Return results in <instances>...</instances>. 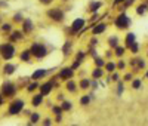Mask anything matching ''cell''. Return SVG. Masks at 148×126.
<instances>
[{"label":"cell","mask_w":148,"mask_h":126,"mask_svg":"<svg viewBox=\"0 0 148 126\" xmlns=\"http://www.w3.org/2000/svg\"><path fill=\"white\" fill-rule=\"evenodd\" d=\"M127 65H129L132 70H135V71H141V70H144V68L147 67L145 61H144L142 58H139V56H135V58H132V59L127 62Z\"/></svg>","instance_id":"obj_20"},{"label":"cell","mask_w":148,"mask_h":126,"mask_svg":"<svg viewBox=\"0 0 148 126\" xmlns=\"http://www.w3.org/2000/svg\"><path fill=\"white\" fill-rule=\"evenodd\" d=\"M121 79L125 80V82H132V79H133V71H125L123 73V76H121Z\"/></svg>","instance_id":"obj_40"},{"label":"cell","mask_w":148,"mask_h":126,"mask_svg":"<svg viewBox=\"0 0 148 126\" xmlns=\"http://www.w3.org/2000/svg\"><path fill=\"white\" fill-rule=\"evenodd\" d=\"M67 92H56V95H55V101H56V103H61V101H64L65 98H67V95H65Z\"/></svg>","instance_id":"obj_42"},{"label":"cell","mask_w":148,"mask_h":126,"mask_svg":"<svg viewBox=\"0 0 148 126\" xmlns=\"http://www.w3.org/2000/svg\"><path fill=\"white\" fill-rule=\"evenodd\" d=\"M113 50H114V56H116V58H125V55H126V52H127V49H126L125 45H119V46L114 48Z\"/></svg>","instance_id":"obj_31"},{"label":"cell","mask_w":148,"mask_h":126,"mask_svg":"<svg viewBox=\"0 0 148 126\" xmlns=\"http://www.w3.org/2000/svg\"><path fill=\"white\" fill-rule=\"evenodd\" d=\"M130 87L133 91H139L141 87H142V79H132V82H130Z\"/></svg>","instance_id":"obj_35"},{"label":"cell","mask_w":148,"mask_h":126,"mask_svg":"<svg viewBox=\"0 0 148 126\" xmlns=\"http://www.w3.org/2000/svg\"><path fill=\"white\" fill-rule=\"evenodd\" d=\"M102 8H104V2H102V0H89L88 6H86V12H88L89 15H92V14L99 12Z\"/></svg>","instance_id":"obj_17"},{"label":"cell","mask_w":148,"mask_h":126,"mask_svg":"<svg viewBox=\"0 0 148 126\" xmlns=\"http://www.w3.org/2000/svg\"><path fill=\"white\" fill-rule=\"evenodd\" d=\"M144 76H145V79H148V68L145 70V74H144Z\"/></svg>","instance_id":"obj_51"},{"label":"cell","mask_w":148,"mask_h":126,"mask_svg":"<svg viewBox=\"0 0 148 126\" xmlns=\"http://www.w3.org/2000/svg\"><path fill=\"white\" fill-rule=\"evenodd\" d=\"M126 0H113V8H117V6H121Z\"/></svg>","instance_id":"obj_48"},{"label":"cell","mask_w":148,"mask_h":126,"mask_svg":"<svg viewBox=\"0 0 148 126\" xmlns=\"http://www.w3.org/2000/svg\"><path fill=\"white\" fill-rule=\"evenodd\" d=\"M89 28V22L86 18L79 17V18H74L71 21V24L68 25V30H67V36L73 37V36H79L80 33H83L84 30Z\"/></svg>","instance_id":"obj_3"},{"label":"cell","mask_w":148,"mask_h":126,"mask_svg":"<svg viewBox=\"0 0 148 126\" xmlns=\"http://www.w3.org/2000/svg\"><path fill=\"white\" fill-rule=\"evenodd\" d=\"M88 56H89V55H88V50L80 49V50H77V52L73 55V61H71V64H70V65L77 71V70L83 65V62L86 61V58H88Z\"/></svg>","instance_id":"obj_9"},{"label":"cell","mask_w":148,"mask_h":126,"mask_svg":"<svg viewBox=\"0 0 148 126\" xmlns=\"http://www.w3.org/2000/svg\"><path fill=\"white\" fill-rule=\"evenodd\" d=\"M25 107H27V101L24 98L15 96L6 103V114L8 116H19V114H22Z\"/></svg>","instance_id":"obj_1"},{"label":"cell","mask_w":148,"mask_h":126,"mask_svg":"<svg viewBox=\"0 0 148 126\" xmlns=\"http://www.w3.org/2000/svg\"><path fill=\"white\" fill-rule=\"evenodd\" d=\"M28 48H30V50H31V54H33L36 61H45L49 56V54H51V52H49L47 45H45L42 42H37V40L31 42L28 45Z\"/></svg>","instance_id":"obj_4"},{"label":"cell","mask_w":148,"mask_h":126,"mask_svg":"<svg viewBox=\"0 0 148 126\" xmlns=\"http://www.w3.org/2000/svg\"><path fill=\"white\" fill-rule=\"evenodd\" d=\"M6 103H8V99H6V98L2 95V92H0V108H2V107H3Z\"/></svg>","instance_id":"obj_49"},{"label":"cell","mask_w":148,"mask_h":126,"mask_svg":"<svg viewBox=\"0 0 148 126\" xmlns=\"http://www.w3.org/2000/svg\"><path fill=\"white\" fill-rule=\"evenodd\" d=\"M52 74H55L52 68H36V70H33V73L30 74V77H31V80L43 82V80H46V79L51 77Z\"/></svg>","instance_id":"obj_8"},{"label":"cell","mask_w":148,"mask_h":126,"mask_svg":"<svg viewBox=\"0 0 148 126\" xmlns=\"http://www.w3.org/2000/svg\"><path fill=\"white\" fill-rule=\"evenodd\" d=\"M64 91L70 95H76L80 89H79V82L74 80V79H70V80H65L64 82Z\"/></svg>","instance_id":"obj_18"},{"label":"cell","mask_w":148,"mask_h":126,"mask_svg":"<svg viewBox=\"0 0 148 126\" xmlns=\"http://www.w3.org/2000/svg\"><path fill=\"white\" fill-rule=\"evenodd\" d=\"M39 2H40V5H43V6H49V5H52L53 0H39Z\"/></svg>","instance_id":"obj_50"},{"label":"cell","mask_w":148,"mask_h":126,"mask_svg":"<svg viewBox=\"0 0 148 126\" xmlns=\"http://www.w3.org/2000/svg\"><path fill=\"white\" fill-rule=\"evenodd\" d=\"M147 12H148V3H145V2H141L136 8H135V14H136L138 17L147 15Z\"/></svg>","instance_id":"obj_29"},{"label":"cell","mask_w":148,"mask_h":126,"mask_svg":"<svg viewBox=\"0 0 148 126\" xmlns=\"http://www.w3.org/2000/svg\"><path fill=\"white\" fill-rule=\"evenodd\" d=\"M107 30H108V24L105 21H102V19H99V21L93 22L92 25H89V31H90L92 36H102V34L107 33Z\"/></svg>","instance_id":"obj_11"},{"label":"cell","mask_w":148,"mask_h":126,"mask_svg":"<svg viewBox=\"0 0 148 126\" xmlns=\"http://www.w3.org/2000/svg\"><path fill=\"white\" fill-rule=\"evenodd\" d=\"M55 122L52 120V117H45L42 122H40V125H45V126H49V125H53Z\"/></svg>","instance_id":"obj_44"},{"label":"cell","mask_w":148,"mask_h":126,"mask_svg":"<svg viewBox=\"0 0 148 126\" xmlns=\"http://www.w3.org/2000/svg\"><path fill=\"white\" fill-rule=\"evenodd\" d=\"M39 87H40V82H39V80H30L25 86H24V89H25V92H27L28 95H31V94H34V92L39 91Z\"/></svg>","instance_id":"obj_26"},{"label":"cell","mask_w":148,"mask_h":126,"mask_svg":"<svg viewBox=\"0 0 148 126\" xmlns=\"http://www.w3.org/2000/svg\"><path fill=\"white\" fill-rule=\"evenodd\" d=\"M90 80L89 77H86V76H82V77L77 80L79 82V89L80 92H89L90 91Z\"/></svg>","instance_id":"obj_23"},{"label":"cell","mask_w":148,"mask_h":126,"mask_svg":"<svg viewBox=\"0 0 148 126\" xmlns=\"http://www.w3.org/2000/svg\"><path fill=\"white\" fill-rule=\"evenodd\" d=\"M18 59H19V62H24V64H33V61H36L33 54H31V50H30V48L21 49L18 52Z\"/></svg>","instance_id":"obj_13"},{"label":"cell","mask_w":148,"mask_h":126,"mask_svg":"<svg viewBox=\"0 0 148 126\" xmlns=\"http://www.w3.org/2000/svg\"><path fill=\"white\" fill-rule=\"evenodd\" d=\"M89 45H90V46H98V45H99V40H98V36H92V34H90Z\"/></svg>","instance_id":"obj_43"},{"label":"cell","mask_w":148,"mask_h":126,"mask_svg":"<svg viewBox=\"0 0 148 126\" xmlns=\"http://www.w3.org/2000/svg\"><path fill=\"white\" fill-rule=\"evenodd\" d=\"M42 114H40V113L39 111H36V108L33 110V113H31V114H30V117H28V120L25 122L27 125H39L40 122H42Z\"/></svg>","instance_id":"obj_27"},{"label":"cell","mask_w":148,"mask_h":126,"mask_svg":"<svg viewBox=\"0 0 148 126\" xmlns=\"http://www.w3.org/2000/svg\"><path fill=\"white\" fill-rule=\"evenodd\" d=\"M104 56H105V59H114V58H116V56H114V50L111 49V48H107Z\"/></svg>","instance_id":"obj_41"},{"label":"cell","mask_w":148,"mask_h":126,"mask_svg":"<svg viewBox=\"0 0 148 126\" xmlns=\"http://www.w3.org/2000/svg\"><path fill=\"white\" fill-rule=\"evenodd\" d=\"M125 83H126V82L123 80V79L116 83V95H117V96H121L123 92H125Z\"/></svg>","instance_id":"obj_34"},{"label":"cell","mask_w":148,"mask_h":126,"mask_svg":"<svg viewBox=\"0 0 148 126\" xmlns=\"http://www.w3.org/2000/svg\"><path fill=\"white\" fill-rule=\"evenodd\" d=\"M127 50H129V52H130L132 55H138V54L141 52V48H139V43H138V42H135L133 45H130V48H129Z\"/></svg>","instance_id":"obj_37"},{"label":"cell","mask_w":148,"mask_h":126,"mask_svg":"<svg viewBox=\"0 0 148 126\" xmlns=\"http://www.w3.org/2000/svg\"><path fill=\"white\" fill-rule=\"evenodd\" d=\"M31 113H33V110H30V108L25 107V108H24V111H22V114H24V117H27V119H28Z\"/></svg>","instance_id":"obj_47"},{"label":"cell","mask_w":148,"mask_h":126,"mask_svg":"<svg viewBox=\"0 0 148 126\" xmlns=\"http://www.w3.org/2000/svg\"><path fill=\"white\" fill-rule=\"evenodd\" d=\"M19 28L24 31V34H25V36H30L36 30V24H34V21L31 18H24V21L19 24Z\"/></svg>","instance_id":"obj_15"},{"label":"cell","mask_w":148,"mask_h":126,"mask_svg":"<svg viewBox=\"0 0 148 126\" xmlns=\"http://www.w3.org/2000/svg\"><path fill=\"white\" fill-rule=\"evenodd\" d=\"M2 74L5 77H12V76H15L16 71H18V65L15 64L14 61H5L2 64Z\"/></svg>","instance_id":"obj_12"},{"label":"cell","mask_w":148,"mask_h":126,"mask_svg":"<svg viewBox=\"0 0 148 126\" xmlns=\"http://www.w3.org/2000/svg\"><path fill=\"white\" fill-rule=\"evenodd\" d=\"M105 76H107V71H105L104 67H95V65H93V68L90 70V77H92V79L101 80V79L105 77Z\"/></svg>","instance_id":"obj_24"},{"label":"cell","mask_w":148,"mask_h":126,"mask_svg":"<svg viewBox=\"0 0 148 126\" xmlns=\"http://www.w3.org/2000/svg\"><path fill=\"white\" fill-rule=\"evenodd\" d=\"M61 107H62V110H64V113H70L71 110H73V107H74V104H73V101L71 99H68V98H65L64 101H61Z\"/></svg>","instance_id":"obj_32"},{"label":"cell","mask_w":148,"mask_h":126,"mask_svg":"<svg viewBox=\"0 0 148 126\" xmlns=\"http://www.w3.org/2000/svg\"><path fill=\"white\" fill-rule=\"evenodd\" d=\"M120 42H121V39H120V36H117V34H111V36L107 37V46L111 48V49L117 48L120 45Z\"/></svg>","instance_id":"obj_28"},{"label":"cell","mask_w":148,"mask_h":126,"mask_svg":"<svg viewBox=\"0 0 148 126\" xmlns=\"http://www.w3.org/2000/svg\"><path fill=\"white\" fill-rule=\"evenodd\" d=\"M65 10L62 8H47L46 9V18L51 19L55 24H62L65 21Z\"/></svg>","instance_id":"obj_7"},{"label":"cell","mask_w":148,"mask_h":126,"mask_svg":"<svg viewBox=\"0 0 148 126\" xmlns=\"http://www.w3.org/2000/svg\"><path fill=\"white\" fill-rule=\"evenodd\" d=\"M92 62H93V65L95 67H105V56H101V55H96L95 58H92Z\"/></svg>","instance_id":"obj_33"},{"label":"cell","mask_w":148,"mask_h":126,"mask_svg":"<svg viewBox=\"0 0 148 126\" xmlns=\"http://www.w3.org/2000/svg\"><path fill=\"white\" fill-rule=\"evenodd\" d=\"M45 103H46V98H45L39 91L30 95V105H31V108H39V107H42Z\"/></svg>","instance_id":"obj_14"},{"label":"cell","mask_w":148,"mask_h":126,"mask_svg":"<svg viewBox=\"0 0 148 126\" xmlns=\"http://www.w3.org/2000/svg\"><path fill=\"white\" fill-rule=\"evenodd\" d=\"M105 71H107V74H111V73H114L116 70H117V61H113V59H107V62H105Z\"/></svg>","instance_id":"obj_30"},{"label":"cell","mask_w":148,"mask_h":126,"mask_svg":"<svg viewBox=\"0 0 148 126\" xmlns=\"http://www.w3.org/2000/svg\"><path fill=\"white\" fill-rule=\"evenodd\" d=\"M121 71H119V70H116L114 73H111L110 76H111V80H113V83H117L119 80H121V74H120Z\"/></svg>","instance_id":"obj_39"},{"label":"cell","mask_w":148,"mask_h":126,"mask_svg":"<svg viewBox=\"0 0 148 126\" xmlns=\"http://www.w3.org/2000/svg\"><path fill=\"white\" fill-rule=\"evenodd\" d=\"M135 42H136V34H135L133 31H126V34H125V37H123V45L126 46V49H129L130 48V45H133Z\"/></svg>","instance_id":"obj_25"},{"label":"cell","mask_w":148,"mask_h":126,"mask_svg":"<svg viewBox=\"0 0 148 126\" xmlns=\"http://www.w3.org/2000/svg\"><path fill=\"white\" fill-rule=\"evenodd\" d=\"M93 99H95V94L93 92H84L83 95H80L79 98V104L82 107H89L92 103H93Z\"/></svg>","instance_id":"obj_21"},{"label":"cell","mask_w":148,"mask_h":126,"mask_svg":"<svg viewBox=\"0 0 148 126\" xmlns=\"http://www.w3.org/2000/svg\"><path fill=\"white\" fill-rule=\"evenodd\" d=\"M18 48L15 43H12L9 40L6 42H2L0 43V58H2V61H14L16 56H18Z\"/></svg>","instance_id":"obj_2"},{"label":"cell","mask_w":148,"mask_h":126,"mask_svg":"<svg viewBox=\"0 0 148 126\" xmlns=\"http://www.w3.org/2000/svg\"><path fill=\"white\" fill-rule=\"evenodd\" d=\"M25 37H27V36L24 34V31H22L21 28H14V31L8 36V40L12 42V43H15V45H18V43H21V42L25 40Z\"/></svg>","instance_id":"obj_16"},{"label":"cell","mask_w":148,"mask_h":126,"mask_svg":"<svg viewBox=\"0 0 148 126\" xmlns=\"http://www.w3.org/2000/svg\"><path fill=\"white\" fill-rule=\"evenodd\" d=\"M14 28H15V24L12 21H5V22L0 24V33H2L5 37H8L12 31H14Z\"/></svg>","instance_id":"obj_22"},{"label":"cell","mask_w":148,"mask_h":126,"mask_svg":"<svg viewBox=\"0 0 148 126\" xmlns=\"http://www.w3.org/2000/svg\"><path fill=\"white\" fill-rule=\"evenodd\" d=\"M126 67H127V62L123 59V58H119V61H117V70L119 71H125Z\"/></svg>","instance_id":"obj_38"},{"label":"cell","mask_w":148,"mask_h":126,"mask_svg":"<svg viewBox=\"0 0 148 126\" xmlns=\"http://www.w3.org/2000/svg\"><path fill=\"white\" fill-rule=\"evenodd\" d=\"M55 76L61 80V82H65V80H70V79H74V76H76V70H74L71 65H65V67H61Z\"/></svg>","instance_id":"obj_10"},{"label":"cell","mask_w":148,"mask_h":126,"mask_svg":"<svg viewBox=\"0 0 148 126\" xmlns=\"http://www.w3.org/2000/svg\"><path fill=\"white\" fill-rule=\"evenodd\" d=\"M24 18H25V17H24L22 12H16L15 15H12V22H14V24H21L24 21Z\"/></svg>","instance_id":"obj_36"},{"label":"cell","mask_w":148,"mask_h":126,"mask_svg":"<svg viewBox=\"0 0 148 126\" xmlns=\"http://www.w3.org/2000/svg\"><path fill=\"white\" fill-rule=\"evenodd\" d=\"M62 120H64V113L53 116V122H55V123H62Z\"/></svg>","instance_id":"obj_45"},{"label":"cell","mask_w":148,"mask_h":126,"mask_svg":"<svg viewBox=\"0 0 148 126\" xmlns=\"http://www.w3.org/2000/svg\"><path fill=\"white\" fill-rule=\"evenodd\" d=\"M133 5H135V0H126L121 6H123V9H127L129 6H133Z\"/></svg>","instance_id":"obj_46"},{"label":"cell","mask_w":148,"mask_h":126,"mask_svg":"<svg viewBox=\"0 0 148 126\" xmlns=\"http://www.w3.org/2000/svg\"><path fill=\"white\" fill-rule=\"evenodd\" d=\"M0 92H2V95L9 101V99L15 98V96L18 95V92H19V86H18L16 82L8 79V80H3L2 83H0Z\"/></svg>","instance_id":"obj_5"},{"label":"cell","mask_w":148,"mask_h":126,"mask_svg":"<svg viewBox=\"0 0 148 126\" xmlns=\"http://www.w3.org/2000/svg\"><path fill=\"white\" fill-rule=\"evenodd\" d=\"M113 25L119 31H127L132 25V17H129L126 12H119L113 19Z\"/></svg>","instance_id":"obj_6"},{"label":"cell","mask_w":148,"mask_h":126,"mask_svg":"<svg viewBox=\"0 0 148 126\" xmlns=\"http://www.w3.org/2000/svg\"><path fill=\"white\" fill-rule=\"evenodd\" d=\"M61 54L64 55V58H70L74 55V42L71 39H67L61 48Z\"/></svg>","instance_id":"obj_19"}]
</instances>
